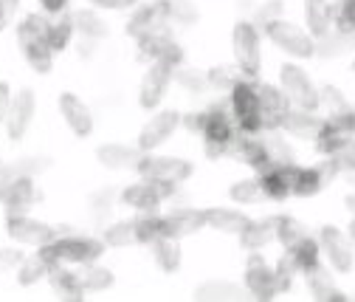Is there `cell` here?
Here are the masks:
<instances>
[{
  "instance_id": "cell-34",
  "label": "cell",
  "mask_w": 355,
  "mask_h": 302,
  "mask_svg": "<svg viewBox=\"0 0 355 302\" xmlns=\"http://www.w3.org/2000/svg\"><path fill=\"white\" fill-rule=\"evenodd\" d=\"M136 235H139V243H150V246L161 237H169L164 218H158V215H153V212H144L136 218Z\"/></svg>"
},
{
  "instance_id": "cell-63",
  "label": "cell",
  "mask_w": 355,
  "mask_h": 302,
  "mask_svg": "<svg viewBox=\"0 0 355 302\" xmlns=\"http://www.w3.org/2000/svg\"><path fill=\"white\" fill-rule=\"evenodd\" d=\"M352 260H355V249H352Z\"/></svg>"
},
{
  "instance_id": "cell-26",
  "label": "cell",
  "mask_w": 355,
  "mask_h": 302,
  "mask_svg": "<svg viewBox=\"0 0 355 302\" xmlns=\"http://www.w3.org/2000/svg\"><path fill=\"white\" fill-rule=\"evenodd\" d=\"M206 224L217 232H226V235H240L248 226V218L237 209H209L206 212Z\"/></svg>"
},
{
  "instance_id": "cell-55",
  "label": "cell",
  "mask_w": 355,
  "mask_h": 302,
  "mask_svg": "<svg viewBox=\"0 0 355 302\" xmlns=\"http://www.w3.org/2000/svg\"><path fill=\"white\" fill-rule=\"evenodd\" d=\"M9 105H12L9 85H6V82H0V124H3V121H6V116H9Z\"/></svg>"
},
{
  "instance_id": "cell-62",
  "label": "cell",
  "mask_w": 355,
  "mask_h": 302,
  "mask_svg": "<svg viewBox=\"0 0 355 302\" xmlns=\"http://www.w3.org/2000/svg\"><path fill=\"white\" fill-rule=\"evenodd\" d=\"M94 3H102V6H105V3H107V0H94Z\"/></svg>"
},
{
  "instance_id": "cell-45",
  "label": "cell",
  "mask_w": 355,
  "mask_h": 302,
  "mask_svg": "<svg viewBox=\"0 0 355 302\" xmlns=\"http://www.w3.org/2000/svg\"><path fill=\"white\" fill-rule=\"evenodd\" d=\"M277 237L282 240V246H285V249H291V246H296L299 240H304V237H307V229H304L299 221H293V218H285V215H279V224H277Z\"/></svg>"
},
{
  "instance_id": "cell-32",
  "label": "cell",
  "mask_w": 355,
  "mask_h": 302,
  "mask_svg": "<svg viewBox=\"0 0 355 302\" xmlns=\"http://www.w3.org/2000/svg\"><path fill=\"white\" fill-rule=\"evenodd\" d=\"M324 190V178H322V172L319 167H310V169H296V176H293V184H291V192L299 195V198H310V195H319Z\"/></svg>"
},
{
  "instance_id": "cell-23",
  "label": "cell",
  "mask_w": 355,
  "mask_h": 302,
  "mask_svg": "<svg viewBox=\"0 0 355 302\" xmlns=\"http://www.w3.org/2000/svg\"><path fill=\"white\" fill-rule=\"evenodd\" d=\"M277 224H279V215H277V218H265V221H248V226L240 232L243 249L257 251L262 246H268L277 237Z\"/></svg>"
},
{
  "instance_id": "cell-61",
  "label": "cell",
  "mask_w": 355,
  "mask_h": 302,
  "mask_svg": "<svg viewBox=\"0 0 355 302\" xmlns=\"http://www.w3.org/2000/svg\"><path fill=\"white\" fill-rule=\"evenodd\" d=\"M349 235H352V237H355V221H352V226H349Z\"/></svg>"
},
{
  "instance_id": "cell-50",
  "label": "cell",
  "mask_w": 355,
  "mask_h": 302,
  "mask_svg": "<svg viewBox=\"0 0 355 302\" xmlns=\"http://www.w3.org/2000/svg\"><path fill=\"white\" fill-rule=\"evenodd\" d=\"M175 76H178V82H181V85H187L189 91H203L206 85H209V79H203V76H200L198 71H192V68H178Z\"/></svg>"
},
{
  "instance_id": "cell-40",
  "label": "cell",
  "mask_w": 355,
  "mask_h": 302,
  "mask_svg": "<svg viewBox=\"0 0 355 302\" xmlns=\"http://www.w3.org/2000/svg\"><path fill=\"white\" fill-rule=\"evenodd\" d=\"M73 28L85 37H107V23L96 12H87V9L73 15Z\"/></svg>"
},
{
  "instance_id": "cell-52",
  "label": "cell",
  "mask_w": 355,
  "mask_h": 302,
  "mask_svg": "<svg viewBox=\"0 0 355 302\" xmlns=\"http://www.w3.org/2000/svg\"><path fill=\"white\" fill-rule=\"evenodd\" d=\"M319 99H322V102L330 108V113H341V110H349V108H347V102H344V97H341L336 88H324Z\"/></svg>"
},
{
  "instance_id": "cell-3",
  "label": "cell",
  "mask_w": 355,
  "mask_h": 302,
  "mask_svg": "<svg viewBox=\"0 0 355 302\" xmlns=\"http://www.w3.org/2000/svg\"><path fill=\"white\" fill-rule=\"evenodd\" d=\"M206 127H203V142H206V156L217 158V156H226V147L237 131V121L234 113H226L223 105H214L206 110Z\"/></svg>"
},
{
  "instance_id": "cell-41",
  "label": "cell",
  "mask_w": 355,
  "mask_h": 302,
  "mask_svg": "<svg viewBox=\"0 0 355 302\" xmlns=\"http://www.w3.org/2000/svg\"><path fill=\"white\" fill-rule=\"evenodd\" d=\"M293 257H296V263H299V269L302 271H307V269H313L316 263H319V243L313 240V237H304V240H299L296 246H291L288 249Z\"/></svg>"
},
{
  "instance_id": "cell-10",
  "label": "cell",
  "mask_w": 355,
  "mask_h": 302,
  "mask_svg": "<svg viewBox=\"0 0 355 302\" xmlns=\"http://www.w3.org/2000/svg\"><path fill=\"white\" fill-rule=\"evenodd\" d=\"M257 97H259V113H262V131H279L282 116L291 108L288 97L271 88V85H257Z\"/></svg>"
},
{
  "instance_id": "cell-53",
  "label": "cell",
  "mask_w": 355,
  "mask_h": 302,
  "mask_svg": "<svg viewBox=\"0 0 355 302\" xmlns=\"http://www.w3.org/2000/svg\"><path fill=\"white\" fill-rule=\"evenodd\" d=\"M26 260V257L20 254V251H15V249H0V271H9V269H15V266H20Z\"/></svg>"
},
{
  "instance_id": "cell-47",
  "label": "cell",
  "mask_w": 355,
  "mask_h": 302,
  "mask_svg": "<svg viewBox=\"0 0 355 302\" xmlns=\"http://www.w3.org/2000/svg\"><path fill=\"white\" fill-rule=\"evenodd\" d=\"M296 271H302V269H299V263H296V257H293V254L288 251V254L282 257V260H279V266L274 269V274H277V288H279V294L291 288V283H293V274H296Z\"/></svg>"
},
{
  "instance_id": "cell-21",
  "label": "cell",
  "mask_w": 355,
  "mask_h": 302,
  "mask_svg": "<svg viewBox=\"0 0 355 302\" xmlns=\"http://www.w3.org/2000/svg\"><path fill=\"white\" fill-rule=\"evenodd\" d=\"M322 246H324V251H327V257H330V263H333L341 274H347V271L352 269V249H349L347 237H344L338 229L324 226V229H322Z\"/></svg>"
},
{
  "instance_id": "cell-8",
  "label": "cell",
  "mask_w": 355,
  "mask_h": 302,
  "mask_svg": "<svg viewBox=\"0 0 355 302\" xmlns=\"http://www.w3.org/2000/svg\"><path fill=\"white\" fill-rule=\"evenodd\" d=\"M234 57H237V68L243 71V76L254 79L259 74V40H257L254 26L248 23L234 26Z\"/></svg>"
},
{
  "instance_id": "cell-54",
  "label": "cell",
  "mask_w": 355,
  "mask_h": 302,
  "mask_svg": "<svg viewBox=\"0 0 355 302\" xmlns=\"http://www.w3.org/2000/svg\"><path fill=\"white\" fill-rule=\"evenodd\" d=\"M17 3H20V0H0V31L12 23V17L17 12Z\"/></svg>"
},
{
  "instance_id": "cell-27",
  "label": "cell",
  "mask_w": 355,
  "mask_h": 302,
  "mask_svg": "<svg viewBox=\"0 0 355 302\" xmlns=\"http://www.w3.org/2000/svg\"><path fill=\"white\" fill-rule=\"evenodd\" d=\"M304 274H307V285H310V291H313L316 299H324V302H344V299H347V296L333 285L330 274H327L319 263H316L313 269H307Z\"/></svg>"
},
{
  "instance_id": "cell-22",
  "label": "cell",
  "mask_w": 355,
  "mask_h": 302,
  "mask_svg": "<svg viewBox=\"0 0 355 302\" xmlns=\"http://www.w3.org/2000/svg\"><path fill=\"white\" fill-rule=\"evenodd\" d=\"M34 198H37V192H34V184H31L28 176L26 178H17L12 187L3 190V195H0V201L6 203V215H9V218H15V215H26V209L34 203Z\"/></svg>"
},
{
  "instance_id": "cell-58",
  "label": "cell",
  "mask_w": 355,
  "mask_h": 302,
  "mask_svg": "<svg viewBox=\"0 0 355 302\" xmlns=\"http://www.w3.org/2000/svg\"><path fill=\"white\" fill-rule=\"evenodd\" d=\"M40 3H42V9H46L49 15H60V12H65L68 0H40Z\"/></svg>"
},
{
  "instance_id": "cell-15",
  "label": "cell",
  "mask_w": 355,
  "mask_h": 302,
  "mask_svg": "<svg viewBox=\"0 0 355 302\" xmlns=\"http://www.w3.org/2000/svg\"><path fill=\"white\" fill-rule=\"evenodd\" d=\"M166 235L175 237V240H181V237H189L195 235L200 226H206V212L200 209H192V206H184V209H172L166 218Z\"/></svg>"
},
{
  "instance_id": "cell-30",
  "label": "cell",
  "mask_w": 355,
  "mask_h": 302,
  "mask_svg": "<svg viewBox=\"0 0 355 302\" xmlns=\"http://www.w3.org/2000/svg\"><path fill=\"white\" fill-rule=\"evenodd\" d=\"M304 20L310 26V31H313V37H324L330 34V6H327V0H304Z\"/></svg>"
},
{
  "instance_id": "cell-20",
  "label": "cell",
  "mask_w": 355,
  "mask_h": 302,
  "mask_svg": "<svg viewBox=\"0 0 355 302\" xmlns=\"http://www.w3.org/2000/svg\"><path fill=\"white\" fill-rule=\"evenodd\" d=\"M172 65H166V62H155L153 68H150V74L144 76V82H141V105L144 108H155L161 99H164V91H166V85H169V79H172Z\"/></svg>"
},
{
  "instance_id": "cell-48",
  "label": "cell",
  "mask_w": 355,
  "mask_h": 302,
  "mask_svg": "<svg viewBox=\"0 0 355 302\" xmlns=\"http://www.w3.org/2000/svg\"><path fill=\"white\" fill-rule=\"evenodd\" d=\"M330 15L336 17V31H355V0H341Z\"/></svg>"
},
{
  "instance_id": "cell-16",
  "label": "cell",
  "mask_w": 355,
  "mask_h": 302,
  "mask_svg": "<svg viewBox=\"0 0 355 302\" xmlns=\"http://www.w3.org/2000/svg\"><path fill=\"white\" fill-rule=\"evenodd\" d=\"M322 127H324V119L313 116V110L288 108V113L282 116V131H288L296 139H316Z\"/></svg>"
},
{
  "instance_id": "cell-5",
  "label": "cell",
  "mask_w": 355,
  "mask_h": 302,
  "mask_svg": "<svg viewBox=\"0 0 355 302\" xmlns=\"http://www.w3.org/2000/svg\"><path fill=\"white\" fill-rule=\"evenodd\" d=\"M282 94L288 97L291 105L302 108V110H316L319 108V94L313 88V82L307 79V74L296 65H285L282 68Z\"/></svg>"
},
{
  "instance_id": "cell-2",
  "label": "cell",
  "mask_w": 355,
  "mask_h": 302,
  "mask_svg": "<svg viewBox=\"0 0 355 302\" xmlns=\"http://www.w3.org/2000/svg\"><path fill=\"white\" fill-rule=\"evenodd\" d=\"M49 254H51V260L54 263H79V266H87V263H96L105 246L94 237H54L51 243L42 246Z\"/></svg>"
},
{
  "instance_id": "cell-6",
  "label": "cell",
  "mask_w": 355,
  "mask_h": 302,
  "mask_svg": "<svg viewBox=\"0 0 355 302\" xmlns=\"http://www.w3.org/2000/svg\"><path fill=\"white\" fill-rule=\"evenodd\" d=\"M265 31H268V37L277 42V46L282 49V51H288V54H293V57H313V51H316V46H313V40H310L299 26H293V23H285V20H274V23H268L265 26Z\"/></svg>"
},
{
  "instance_id": "cell-7",
  "label": "cell",
  "mask_w": 355,
  "mask_h": 302,
  "mask_svg": "<svg viewBox=\"0 0 355 302\" xmlns=\"http://www.w3.org/2000/svg\"><path fill=\"white\" fill-rule=\"evenodd\" d=\"M139 172L144 178L153 181H164V184H181L192 176V164L184 158H155V156H144L139 164Z\"/></svg>"
},
{
  "instance_id": "cell-59",
  "label": "cell",
  "mask_w": 355,
  "mask_h": 302,
  "mask_svg": "<svg viewBox=\"0 0 355 302\" xmlns=\"http://www.w3.org/2000/svg\"><path fill=\"white\" fill-rule=\"evenodd\" d=\"M139 0H107V9H127V6H136Z\"/></svg>"
},
{
  "instance_id": "cell-19",
  "label": "cell",
  "mask_w": 355,
  "mask_h": 302,
  "mask_svg": "<svg viewBox=\"0 0 355 302\" xmlns=\"http://www.w3.org/2000/svg\"><path fill=\"white\" fill-rule=\"evenodd\" d=\"M60 110H62V116H65V121L71 124V131L76 133V136H91V131H94V116H91V110H87V105L85 102H79L73 94H62L60 97Z\"/></svg>"
},
{
  "instance_id": "cell-31",
  "label": "cell",
  "mask_w": 355,
  "mask_h": 302,
  "mask_svg": "<svg viewBox=\"0 0 355 302\" xmlns=\"http://www.w3.org/2000/svg\"><path fill=\"white\" fill-rule=\"evenodd\" d=\"M259 139H262V150H265V158H268L271 167L293 164V150L285 144V139L277 136V131H262Z\"/></svg>"
},
{
  "instance_id": "cell-13",
  "label": "cell",
  "mask_w": 355,
  "mask_h": 302,
  "mask_svg": "<svg viewBox=\"0 0 355 302\" xmlns=\"http://www.w3.org/2000/svg\"><path fill=\"white\" fill-rule=\"evenodd\" d=\"M169 12L164 6V0H158V3H150L144 9H139L136 15H132V20L127 23V34L130 37H147V34H155L161 28H169Z\"/></svg>"
},
{
  "instance_id": "cell-60",
  "label": "cell",
  "mask_w": 355,
  "mask_h": 302,
  "mask_svg": "<svg viewBox=\"0 0 355 302\" xmlns=\"http://www.w3.org/2000/svg\"><path fill=\"white\" fill-rule=\"evenodd\" d=\"M347 206H349V209L355 212V195H349V198H347Z\"/></svg>"
},
{
  "instance_id": "cell-12",
  "label": "cell",
  "mask_w": 355,
  "mask_h": 302,
  "mask_svg": "<svg viewBox=\"0 0 355 302\" xmlns=\"http://www.w3.org/2000/svg\"><path fill=\"white\" fill-rule=\"evenodd\" d=\"M9 235L17 240V243H26V246H46L57 237V229L40 224L34 218H28V215H15V218H9Z\"/></svg>"
},
{
  "instance_id": "cell-17",
  "label": "cell",
  "mask_w": 355,
  "mask_h": 302,
  "mask_svg": "<svg viewBox=\"0 0 355 302\" xmlns=\"http://www.w3.org/2000/svg\"><path fill=\"white\" fill-rule=\"evenodd\" d=\"M178 121H181V116H178L175 110H164V113H158L144 131H141V136H139V147L141 150H153V147H158V144H164L169 136H172V131L178 127Z\"/></svg>"
},
{
  "instance_id": "cell-18",
  "label": "cell",
  "mask_w": 355,
  "mask_h": 302,
  "mask_svg": "<svg viewBox=\"0 0 355 302\" xmlns=\"http://www.w3.org/2000/svg\"><path fill=\"white\" fill-rule=\"evenodd\" d=\"M296 164H285V167H271L268 172L259 176V184L268 195V201H285L291 195V184H293V176H296Z\"/></svg>"
},
{
  "instance_id": "cell-37",
  "label": "cell",
  "mask_w": 355,
  "mask_h": 302,
  "mask_svg": "<svg viewBox=\"0 0 355 302\" xmlns=\"http://www.w3.org/2000/svg\"><path fill=\"white\" fill-rule=\"evenodd\" d=\"M76 280H79L82 291H105L113 285V274L107 269H96L94 263H87L82 271H76Z\"/></svg>"
},
{
  "instance_id": "cell-33",
  "label": "cell",
  "mask_w": 355,
  "mask_h": 302,
  "mask_svg": "<svg viewBox=\"0 0 355 302\" xmlns=\"http://www.w3.org/2000/svg\"><path fill=\"white\" fill-rule=\"evenodd\" d=\"M349 49H355V31H330L319 40V46H316V54L319 57H341L347 54Z\"/></svg>"
},
{
  "instance_id": "cell-42",
  "label": "cell",
  "mask_w": 355,
  "mask_h": 302,
  "mask_svg": "<svg viewBox=\"0 0 355 302\" xmlns=\"http://www.w3.org/2000/svg\"><path fill=\"white\" fill-rule=\"evenodd\" d=\"M243 79H248V76H243V71H234L229 65H220V68L209 71V85H211V88H217V91H223V94L234 91V85L243 82Z\"/></svg>"
},
{
  "instance_id": "cell-25",
  "label": "cell",
  "mask_w": 355,
  "mask_h": 302,
  "mask_svg": "<svg viewBox=\"0 0 355 302\" xmlns=\"http://www.w3.org/2000/svg\"><path fill=\"white\" fill-rule=\"evenodd\" d=\"M57 263L51 260V254L40 246V251L34 254V257H28V260H23L20 263V274H17V283L20 285H34L37 280H42V277H49V271L54 269Z\"/></svg>"
},
{
  "instance_id": "cell-57",
  "label": "cell",
  "mask_w": 355,
  "mask_h": 302,
  "mask_svg": "<svg viewBox=\"0 0 355 302\" xmlns=\"http://www.w3.org/2000/svg\"><path fill=\"white\" fill-rule=\"evenodd\" d=\"M206 110L203 113H189L187 116V127H189V131H195V133H203V127H206Z\"/></svg>"
},
{
  "instance_id": "cell-29",
  "label": "cell",
  "mask_w": 355,
  "mask_h": 302,
  "mask_svg": "<svg viewBox=\"0 0 355 302\" xmlns=\"http://www.w3.org/2000/svg\"><path fill=\"white\" fill-rule=\"evenodd\" d=\"M49 280H51V285H54V291L62 296V299H71V302H76V299H82V285H79V280H76V271H68L62 263H57L51 271H49Z\"/></svg>"
},
{
  "instance_id": "cell-46",
  "label": "cell",
  "mask_w": 355,
  "mask_h": 302,
  "mask_svg": "<svg viewBox=\"0 0 355 302\" xmlns=\"http://www.w3.org/2000/svg\"><path fill=\"white\" fill-rule=\"evenodd\" d=\"M164 6L169 12V20H178V23H195L198 20L192 0H164Z\"/></svg>"
},
{
  "instance_id": "cell-14",
  "label": "cell",
  "mask_w": 355,
  "mask_h": 302,
  "mask_svg": "<svg viewBox=\"0 0 355 302\" xmlns=\"http://www.w3.org/2000/svg\"><path fill=\"white\" fill-rule=\"evenodd\" d=\"M34 108H37L34 91H20V94L12 97L9 116H6V127H9V136H12V139H20V136L28 131L31 116H34Z\"/></svg>"
},
{
  "instance_id": "cell-36",
  "label": "cell",
  "mask_w": 355,
  "mask_h": 302,
  "mask_svg": "<svg viewBox=\"0 0 355 302\" xmlns=\"http://www.w3.org/2000/svg\"><path fill=\"white\" fill-rule=\"evenodd\" d=\"M198 299H245V288L229 280H211L198 288Z\"/></svg>"
},
{
  "instance_id": "cell-9",
  "label": "cell",
  "mask_w": 355,
  "mask_h": 302,
  "mask_svg": "<svg viewBox=\"0 0 355 302\" xmlns=\"http://www.w3.org/2000/svg\"><path fill=\"white\" fill-rule=\"evenodd\" d=\"M175 192V184H164V181H153V178H144L141 184L124 190L121 201L127 206H136L141 212H153L161 201H166L169 195Z\"/></svg>"
},
{
  "instance_id": "cell-44",
  "label": "cell",
  "mask_w": 355,
  "mask_h": 302,
  "mask_svg": "<svg viewBox=\"0 0 355 302\" xmlns=\"http://www.w3.org/2000/svg\"><path fill=\"white\" fill-rule=\"evenodd\" d=\"M105 243H110V246H132V243H139L136 221H121V224L105 229Z\"/></svg>"
},
{
  "instance_id": "cell-11",
  "label": "cell",
  "mask_w": 355,
  "mask_h": 302,
  "mask_svg": "<svg viewBox=\"0 0 355 302\" xmlns=\"http://www.w3.org/2000/svg\"><path fill=\"white\" fill-rule=\"evenodd\" d=\"M245 285L257 299H274L279 294L274 269H268V263H265L259 254H251L248 269H245Z\"/></svg>"
},
{
  "instance_id": "cell-35",
  "label": "cell",
  "mask_w": 355,
  "mask_h": 302,
  "mask_svg": "<svg viewBox=\"0 0 355 302\" xmlns=\"http://www.w3.org/2000/svg\"><path fill=\"white\" fill-rule=\"evenodd\" d=\"M153 254L155 260L164 271H178V266H181V249H178V240L175 237H161L153 243Z\"/></svg>"
},
{
  "instance_id": "cell-56",
  "label": "cell",
  "mask_w": 355,
  "mask_h": 302,
  "mask_svg": "<svg viewBox=\"0 0 355 302\" xmlns=\"http://www.w3.org/2000/svg\"><path fill=\"white\" fill-rule=\"evenodd\" d=\"M282 12V3H279V0H271V6H265L262 12H259V20L265 23V26H268V23H274L277 20V15Z\"/></svg>"
},
{
  "instance_id": "cell-49",
  "label": "cell",
  "mask_w": 355,
  "mask_h": 302,
  "mask_svg": "<svg viewBox=\"0 0 355 302\" xmlns=\"http://www.w3.org/2000/svg\"><path fill=\"white\" fill-rule=\"evenodd\" d=\"M330 158L336 161L338 172H341V169H349V172H355V139H349V142H347L341 150H336Z\"/></svg>"
},
{
  "instance_id": "cell-4",
  "label": "cell",
  "mask_w": 355,
  "mask_h": 302,
  "mask_svg": "<svg viewBox=\"0 0 355 302\" xmlns=\"http://www.w3.org/2000/svg\"><path fill=\"white\" fill-rule=\"evenodd\" d=\"M232 113L237 127L248 133H262V113H259V97H257V82L243 79L232 91Z\"/></svg>"
},
{
  "instance_id": "cell-28",
  "label": "cell",
  "mask_w": 355,
  "mask_h": 302,
  "mask_svg": "<svg viewBox=\"0 0 355 302\" xmlns=\"http://www.w3.org/2000/svg\"><path fill=\"white\" fill-rule=\"evenodd\" d=\"M49 161H42V158H26V161H15V164H6V167H0V195H3L6 187H12L17 178H31L34 172L40 169H46Z\"/></svg>"
},
{
  "instance_id": "cell-24",
  "label": "cell",
  "mask_w": 355,
  "mask_h": 302,
  "mask_svg": "<svg viewBox=\"0 0 355 302\" xmlns=\"http://www.w3.org/2000/svg\"><path fill=\"white\" fill-rule=\"evenodd\" d=\"M96 156L110 169H139V164L144 158L141 147L132 150V147H124V144H105V147H99Z\"/></svg>"
},
{
  "instance_id": "cell-51",
  "label": "cell",
  "mask_w": 355,
  "mask_h": 302,
  "mask_svg": "<svg viewBox=\"0 0 355 302\" xmlns=\"http://www.w3.org/2000/svg\"><path fill=\"white\" fill-rule=\"evenodd\" d=\"M113 198H116V192H113V190H102V192H96V195L91 198V203H94V212H96V218H105V215L110 212V203H113Z\"/></svg>"
},
{
  "instance_id": "cell-1",
  "label": "cell",
  "mask_w": 355,
  "mask_h": 302,
  "mask_svg": "<svg viewBox=\"0 0 355 302\" xmlns=\"http://www.w3.org/2000/svg\"><path fill=\"white\" fill-rule=\"evenodd\" d=\"M17 40H20V49L26 54V60L31 62V68L40 74H49L51 57H54V49L49 42V20L40 15H28L17 31Z\"/></svg>"
},
{
  "instance_id": "cell-38",
  "label": "cell",
  "mask_w": 355,
  "mask_h": 302,
  "mask_svg": "<svg viewBox=\"0 0 355 302\" xmlns=\"http://www.w3.org/2000/svg\"><path fill=\"white\" fill-rule=\"evenodd\" d=\"M352 136L349 133H344V131H338L336 124H330L327 119H324V127L319 131V136H316V147H319V153H324V156H333L336 150H341L347 142H349Z\"/></svg>"
},
{
  "instance_id": "cell-39",
  "label": "cell",
  "mask_w": 355,
  "mask_h": 302,
  "mask_svg": "<svg viewBox=\"0 0 355 302\" xmlns=\"http://www.w3.org/2000/svg\"><path fill=\"white\" fill-rule=\"evenodd\" d=\"M71 34H73V17L68 15H57L54 20H49V42L54 51H62L68 42H71Z\"/></svg>"
},
{
  "instance_id": "cell-43",
  "label": "cell",
  "mask_w": 355,
  "mask_h": 302,
  "mask_svg": "<svg viewBox=\"0 0 355 302\" xmlns=\"http://www.w3.org/2000/svg\"><path fill=\"white\" fill-rule=\"evenodd\" d=\"M232 198H234L237 203H262V201H268V195H265L259 178L234 184V187H232Z\"/></svg>"
}]
</instances>
